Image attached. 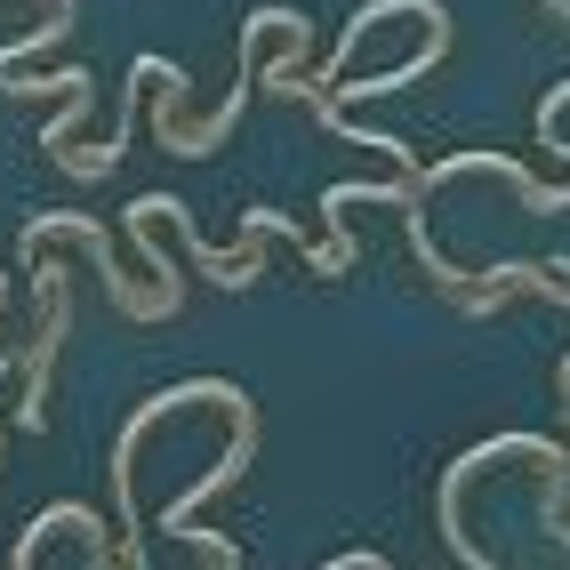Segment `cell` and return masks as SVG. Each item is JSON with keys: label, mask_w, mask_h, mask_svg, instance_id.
<instances>
[{"label": "cell", "mask_w": 570, "mask_h": 570, "mask_svg": "<svg viewBox=\"0 0 570 570\" xmlns=\"http://www.w3.org/2000/svg\"><path fill=\"white\" fill-rule=\"evenodd\" d=\"M49 249H81V257H89V274L105 282V306L121 314V322H177V314H185V282L129 274L121 249H112V234H105L89 209H41V217H24L17 257H24V265H41Z\"/></svg>", "instance_id": "obj_1"}, {"label": "cell", "mask_w": 570, "mask_h": 570, "mask_svg": "<svg viewBox=\"0 0 570 570\" xmlns=\"http://www.w3.org/2000/svg\"><path fill=\"white\" fill-rule=\"evenodd\" d=\"M249 459H257V410L234 426V442H225L217 459H209V466H202L194 482H185L169 507H161V530H169V539H185V547H202V562H209V570H242V547H234V539H217V530H202L194 514L217 499V490H234V482L249 474Z\"/></svg>", "instance_id": "obj_2"}, {"label": "cell", "mask_w": 570, "mask_h": 570, "mask_svg": "<svg viewBox=\"0 0 570 570\" xmlns=\"http://www.w3.org/2000/svg\"><path fill=\"white\" fill-rule=\"evenodd\" d=\"M32 274V346H24V402H17V417L32 434L49 426V386H57V346H65V330H72V289H65V265H24Z\"/></svg>", "instance_id": "obj_3"}, {"label": "cell", "mask_w": 570, "mask_h": 570, "mask_svg": "<svg viewBox=\"0 0 570 570\" xmlns=\"http://www.w3.org/2000/svg\"><path fill=\"white\" fill-rule=\"evenodd\" d=\"M145 202H154V209H161V225H169V234H177V249H185V265H194V274H209L217 289H249V282L265 274V249H257L265 234H249V242H242L234 257H225V249H209V242L194 234V217H185V202H177V194H145Z\"/></svg>", "instance_id": "obj_4"}]
</instances>
